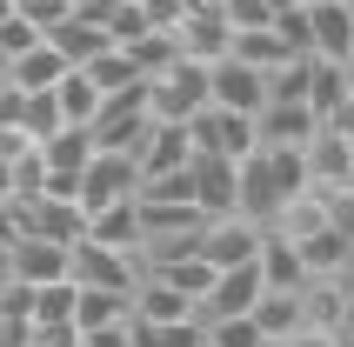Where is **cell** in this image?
I'll return each mask as SVG.
<instances>
[{"mask_svg": "<svg viewBox=\"0 0 354 347\" xmlns=\"http://www.w3.org/2000/svg\"><path fill=\"white\" fill-rule=\"evenodd\" d=\"M241 167V214L248 221H274L288 200H295L301 187H308V167H301V147H254L248 160H234Z\"/></svg>", "mask_w": 354, "mask_h": 347, "instance_id": "1", "label": "cell"}, {"mask_svg": "<svg viewBox=\"0 0 354 347\" xmlns=\"http://www.w3.org/2000/svg\"><path fill=\"white\" fill-rule=\"evenodd\" d=\"M147 80H134V87H114V94H100L94 120H87V140L94 147H114V154H134V140L147 134Z\"/></svg>", "mask_w": 354, "mask_h": 347, "instance_id": "2", "label": "cell"}, {"mask_svg": "<svg viewBox=\"0 0 354 347\" xmlns=\"http://www.w3.org/2000/svg\"><path fill=\"white\" fill-rule=\"evenodd\" d=\"M140 274H147L140 247H100V241H87V234H80L74 247H67V281H80V288L134 294V281H140Z\"/></svg>", "mask_w": 354, "mask_h": 347, "instance_id": "3", "label": "cell"}, {"mask_svg": "<svg viewBox=\"0 0 354 347\" xmlns=\"http://www.w3.org/2000/svg\"><path fill=\"white\" fill-rule=\"evenodd\" d=\"M187 140H194V154H221V160H248L261 147L254 114H234V107H214V100L187 114Z\"/></svg>", "mask_w": 354, "mask_h": 347, "instance_id": "4", "label": "cell"}, {"mask_svg": "<svg viewBox=\"0 0 354 347\" xmlns=\"http://www.w3.org/2000/svg\"><path fill=\"white\" fill-rule=\"evenodd\" d=\"M194 107H207V67L201 60H174L147 74V114L154 120H187Z\"/></svg>", "mask_w": 354, "mask_h": 347, "instance_id": "5", "label": "cell"}, {"mask_svg": "<svg viewBox=\"0 0 354 347\" xmlns=\"http://www.w3.org/2000/svg\"><path fill=\"white\" fill-rule=\"evenodd\" d=\"M301 167H308V187H341L354 174V134L341 120H315V134L301 140Z\"/></svg>", "mask_w": 354, "mask_h": 347, "instance_id": "6", "label": "cell"}, {"mask_svg": "<svg viewBox=\"0 0 354 347\" xmlns=\"http://www.w3.org/2000/svg\"><path fill=\"white\" fill-rule=\"evenodd\" d=\"M134 154H114V147H94L87 154V167H80V187H74V200H80V214L87 207H107V200H127L134 194Z\"/></svg>", "mask_w": 354, "mask_h": 347, "instance_id": "7", "label": "cell"}, {"mask_svg": "<svg viewBox=\"0 0 354 347\" xmlns=\"http://www.w3.org/2000/svg\"><path fill=\"white\" fill-rule=\"evenodd\" d=\"M348 314H354V281L348 274H308V281H301V328L341 334Z\"/></svg>", "mask_w": 354, "mask_h": 347, "instance_id": "8", "label": "cell"}, {"mask_svg": "<svg viewBox=\"0 0 354 347\" xmlns=\"http://www.w3.org/2000/svg\"><path fill=\"white\" fill-rule=\"evenodd\" d=\"M207 100L214 107H234V114H261V100H268V67H248V60L221 54L207 67Z\"/></svg>", "mask_w": 354, "mask_h": 347, "instance_id": "9", "label": "cell"}, {"mask_svg": "<svg viewBox=\"0 0 354 347\" xmlns=\"http://www.w3.org/2000/svg\"><path fill=\"white\" fill-rule=\"evenodd\" d=\"M254 247H261V221H248V214H214V221H201V261H207V268L254 261Z\"/></svg>", "mask_w": 354, "mask_h": 347, "instance_id": "10", "label": "cell"}, {"mask_svg": "<svg viewBox=\"0 0 354 347\" xmlns=\"http://www.w3.org/2000/svg\"><path fill=\"white\" fill-rule=\"evenodd\" d=\"M187 180H194V207L214 221V214H241V167L221 154H194L187 160Z\"/></svg>", "mask_w": 354, "mask_h": 347, "instance_id": "11", "label": "cell"}, {"mask_svg": "<svg viewBox=\"0 0 354 347\" xmlns=\"http://www.w3.org/2000/svg\"><path fill=\"white\" fill-rule=\"evenodd\" d=\"M194 160V140H187V120H147V134L134 140V174H174Z\"/></svg>", "mask_w": 354, "mask_h": 347, "instance_id": "12", "label": "cell"}, {"mask_svg": "<svg viewBox=\"0 0 354 347\" xmlns=\"http://www.w3.org/2000/svg\"><path fill=\"white\" fill-rule=\"evenodd\" d=\"M261 294V268L254 261H234V268H214V281H207V294L194 301L201 321H214V314H248Z\"/></svg>", "mask_w": 354, "mask_h": 347, "instance_id": "13", "label": "cell"}, {"mask_svg": "<svg viewBox=\"0 0 354 347\" xmlns=\"http://www.w3.org/2000/svg\"><path fill=\"white\" fill-rule=\"evenodd\" d=\"M47 40H54L60 54L74 60H94L100 47H114V34H107V20H100V7H67V14L54 20V27H47Z\"/></svg>", "mask_w": 354, "mask_h": 347, "instance_id": "14", "label": "cell"}, {"mask_svg": "<svg viewBox=\"0 0 354 347\" xmlns=\"http://www.w3.org/2000/svg\"><path fill=\"white\" fill-rule=\"evenodd\" d=\"M20 214H27V234H47V241H67V247L87 227L80 200H67V194H20Z\"/></svg>", "mask_w": 354, "mask_h": 347, "instance_id": "15", "label": "cell"}, {"mask_svg": "<svg viewBox=\"0 0 354 347\" xmlns=\"http://www.w3.org/2000/svg\"><path fill=\"white\" fill-rule=\"evenodd\" d=\"M7 274L40 288V281H60L67 274V241H47V234H20L14 247H7Z\"/></svg>", "mask_w": 354, "mask_h": 347, "instance_id": "16", "label": "cell"}, {"mask_svg": "<svg viewBox=\"0 0 354 347\" xmlns=\"http://www.w3.org/2000/svg\"><path fill=\"white\" fill-rule=\"evenodd\" d=\"M174 40H180V60L214 67V60L227 54V40H234V27H227L221 7H207V14H180V20H174Z\"/></svg>", "mask_w": 354, "mask_h": 347, "instance_id": "17", "label": "cell"}, {"mask_svg": "<svg viewBox=\"0 0 354 347\" xmlns=\"http://www.w3.org/2000/svg\"><path fill=\"white\" fill-rule=\"evenodd\" d=\"M308 7V40L321 60H341L354 47V0H301Z\"/></svg>", "mask_w": 354, "mask_h": 347, "instance_id": "18", "label": "cell"}, {"mask_svg": "<svg viewBox=\"0 0 354 347\" xmlns=\"http://www.w3.org/2000/svg\"><path fill=\"white\" fill-rule=\"evenodd\" d=\"M308 134H315L308 100H261V114H254V140L261 147H301Z\"/></svg>", "mask_w": 354, "mask_h": 347, "instance_id": "19", "label": "cell"}, {"mask_svg": "<svg viewBox=\"0 0 354 347\" xmlns=\"http://www.w3.org/2000/svg\"><path fill=\"white\" fill-rule=\"evenodd\" d=\"M67 67H74V60L60 54V47H54L47 34H40L34 47H27V54H14V60H7V80H14L20 94H47V87H54V80L67 74Z\"/></svg>", "mask_w": 354, "mask_h": 347, "instance_id": "20", "label": "cell"}, {"mask_svg": "<svg viewBox=\"0 0 354 347\" xmlns=\"http://www.w3.org/2000/svg\"><path fill=\"white\" fill-rule=\"evenodd\" d=\"M87 241L100 247H140V214H134V194L127 200H107V207H87Z\"/></svg>", "mask_w": 354, "mask_h": 347, "instance_id": "21", "label": "cell"}, {"mask_svg": "<svg viewBox=\"0 0 354 347\" xmlns=\"http://www.w3.org/2000/svg\"><path fill=\"white\" fill-rule=\"evenodd\" d=\"M248 314H254L261 341H281V334H295V328H301V288H261Z\"/></svg>", "mask_w": 354, "mask_h": 347, "instance_id": "22", "label": "cell"}, {"mask_svg": "<svg viewBox=\"0 0 354 347\" xmlns=\"http://www.w3.org/2000/svg\"><path fill=\"white\" fill-rule=\"evenodd\" d=\"M348 107V74H341V60H308V114L315 120H335Z\"/></svg>", "mask_w": 354, "mask_h": 347, "instance_id": "23", "label": "cell"}, {"mask_svg": "<svg viewBox=\"0 0 354 347\" xmlns=\"http://www.w3.org/2000/svg\"><path fill=\"white\" fill-rule=\"evenodd\" d=\"M34 147H40V160H47L54 174H80V167H87V154H94L87 127H74V120H60L54 134H47V140H34Z\"/></svg>", "mask_w": 354, "mask_h": 347, "instance_id": "24", "label": "cell"}, {"mask_svg": "<svg viewBox=\"0 0 354 347\" xmlns=\"http://www.w3.org/2000/svg\"><path fill=\"white\" fill-rule=\"evenodd\" d=\"M127 47V60H134L140 74H160V67H174L180 60V40H174V27H140L134 40H120Z\"/></svg>", "mask_w": 354, "mask_h": 347, "instance_id": "25", "label": "cell"}, {"mask_svg": "<svg viewBox=\"0 0 354 347\" xmlns=\"http://www.w3.org/2000/svg\"><path fill=\"white\" fill-rule=\"evenodd\" d=\"M80 74L94 80V94H114V87H134V80H147L134 60H127V47H120V40H114V47H100L94 60H80Z\"/></svg>", "mask_w": 354, "mask_h": 347, "instance_id": "26", "label": "cell"}, {"mask_svg": "<svg viewBox=\"0 0 354 347\" xmlns=\"http://www.w3.org/2000/svg\"><path fill=\"white\" fill-rule=\"evenodd\" d=\"M107 321H127V294H114V288H80V281H74V328L87 334V328H107Z\"/></svg>", "mask_w": 354, "mask_h": 347, "instance_id": "27", "label": "cell"}, {"mask_svg": "<svg viewBox=\"0 0 354 347\" xmlns=\"http://www.w3.org/2000/svg\"><path fill=\"white\" fill-rule=\"evenodd\" d=\"M54 107H60V120H74V127H87V120H94V107H100L94 80L80 74V67H67V74L54 80Z\"/></svg>", "mask_w": 354, "mask_h": 347, "instance_id": "28", "label": "cell"}, {"mask_svg": "<svg viewBox=\"0 0 354 347\" xmlns=\"http://www.w3.org/2000/svg\"><path fill=\"white\" fill-rule=\"evenodd\" d=\"M147 274H160V281H167V288H180L187 301H201V294H207V281H214V268H207L201 254H187V261H154Z\"/></svg>", "mask_w": 354, "mask_h": 347, "instance_id": "29", "label": "cell"}, {"mask_svg": "<svg viewBox=\"0 0 354 347\" xmlns=\"http://www.w3.org/2000/svg\"><path fill=\"white\" fill-rule=\"evenodd\" d=\"M201 328H207V347H268L261 328H254V314H214Z\"/></svg>", "mask_w": 354, "mask_h": 347, "instance_id": "30", "label": "cell"}, {"mask_svg": "<svg viewBox=\"0 0 354 347\" xmlns=\"http://www.w3.org/2000/svg\"><path fill=\"white\" fill-rule=\"evenodd\" d=\"M27 321H74V281H67V274H60V281H40Z\"/></svg>", "mask_w": 354, "mask_h": 347, "instance_id": "31", "label": "cell"}, {"mask_svg": "<svg viewBox=\"0 0 354 347\" xmlns=\"http://www.w3.org/2000/svg\"><path fill=\"white\" fill-rule=\"evenodd\" d=\"M268 27L281 34V47H288V54H315V40H308V7H301V0H281Z\"/></svg>", "mask_w": 354, "mask_h": 347, "instance_id": "32", "label": "cell"}, {"mask_svg": "<svg viewBox=\"0 0 354 347\" xmlns=\"http://www.w3.org/2000/svg\"><path fill=\"white\" fill-rule=\"evenodd\" d=\"M20 127H27V140H47L60 127V107H54V87L47 94H27V107H20Z\"/></svg>", "mask_w": 354, "mask_h": 347, "instance_id": "33", "label": "cell"}, {"mask_svg": "<svg viewBox=\"0 0 354 347\" xmlns=\"http://www.w3.org/2000/svg\"><path fill=\"white\" fill-rule=\"evenodd\" d=\"M34 40H40V27L20 14V7H14V14H0V47H7V60H14V54H27Z\"/></svg>", "mask_w": 354, "mask_h": 347, "instance_id": "34", "label": "cell"}, {"mask_svg": "<svg viewBox=\"0 0 354 347\" xmlns=\"http://www.w3.org/2000/svg\"><path fill=\"white\" fill-rule=\"evenodd\" d=\"M27 347H80L74 321H27Z\"/></svg>", "mask_w": 354, "mask_h": 347, "instance_id": "35", "label": "cell"}, {"mask_svg": "<svg viewBox=\"0 0 354 347\" xmlns=\"http://www.w3.org/2000/svg\"><path fill=\"white\" fill-rule=\"evenodd\" d=\"M227 27H268L274 20V0H221Z\"/></svg>", "mask_w": 354, "mask_h": 347, "instance_id": "36", "label": "cell"}, {"mask_svg": "<svg viewBox=\"0 0 354 347\" xmlns=\"http://www.w3.org/2000/svg\"><path fill=\"white\" fill-rule=\"evenodd\" d=\"M80 347H134V314L127 321H107V328H87Z\"/></svg>", "mask_w": 354, "mask_h": 347, "instance_id": "37", "label": "cell"}, {"mask_svg": "<svg viewBox=\"0 0 354 347\" xmlns=\"http://www.w3.org/2000/svg\"><path fill=\"white\" fill-rule=\"evenodd\" d=\"M14 7H20V14H27V20H34L40 34H47V27H54V20L67 14V0H14Z\"/></svg>", "mask_w": 354, "mask_h": 347, "instance_id": "38", "label": "cell"}, {"mask_svg": "<svg viewBox=\"0 0 354 347\" xmlns=\"http://www.w3.org/2000/svg\"><path fill=\"white\" fill-rule=\"evenodd\" d=\"M268 347H335V334H321V328H295V334H281V341Z\"/></svg>", "mask_w": 354, "mask_h": 347, "instance_id": "39", "label": "cell"}, {"mask_svg": "<svg viewBox=\"0 0 354 347\" xmlns=\"http://www.w3.org/2000/svg\"><path fill=\"white\" fill-rule=\"evenodd\" d=\"M34 140H27V127H0V160H14V154H27Z\"/></svg>", "mask_w": 354, "mask_h": 347, "instance_id": "40", "label": "cell"}, {"mask_svg": "<svg viewBox=\"0 0 354 347\" xmlns=\"http://www.w3.org/2000/svg\"><path fill=\"white\" fill-rule=\"evenodd\" d=\"M341 274H348V281H354V241H348V261H341Z\"/></svg>", "mask_w": 354, "mask_h": 347, "instance_id": "41", "label": "cell"}, {"mask_svg": "<svg viewBox=\"0 0 354 347\" xmlns=\"http://www.w3.org/2000/svg\"><path fill=\"white\" fill-rule=\"evenodd\" d=\"M335 347H354V328H341V334H335Z\"/></svg>", "mask_w": 354, "mask_h": 347, "instance_id": "42", "label": "cell"}, {"mask_svg": "<svg viewBox=\"0 0 354 347\" xmlns=\"http://www.w3.org/2000/svg\"><path fill=\"white\" fill-rule=\"evenodd\" d=\"M67 7H107V0H67Z\"/></svg>", "mask_w": 354, "mask_h": 347, "instance_id": "43", "label": "cell"}, {"mask_svg": "<svg viewBox=\"0 0 354 347\" xmlns=\"http://www.w3.org/2000/svg\"><path fill=\"white\" fill-rule=\"evenodd\" d=\"M0 80H7V47H0Z\"/></svg>", "mask_w": 354, "mask_h": 347, "instance_id": "44", "label": "cell"}, {"mask_svg": "<svg viewBox=\"0 0 354 347\" xmlns=\"http://www.w3.org/2000/svg\"><path fill=\"white\" fill-rule=\"evenodd\" d=\"M0 274H7V241H0Z\"/></svg>", "mask_w": 354, "mask_h": 347, "instance_id": "45", "label": "cell"}, {"mask_svg": "<svg viewBox=\"0 0 354 347\" xmlns=\"http://www.w3.org/2000/svg\"><path fill=\"white\" fill-rule=\"evenodd\" d=\"M341 187H348V194H354V174H348V180H341Z\"/></svg>", "mask_w": 354, "mask_h": 347, "instance_id": "46", "label": "cell"}]
</instances>
